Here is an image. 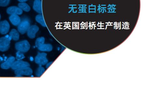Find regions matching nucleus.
I'll use <instances>...</instances> for the list:
<instances>
[{
    "mask_svg": "<svg viewBox=\"0 0 151 86\" xmlns=\"http://www.w3.org/2000/svg\"><path fill=\"white\" fill-rule=\"evenodd\" d=\"M39 30V27L36 25L30 26L27 31V35L29 38H34L36 37V34Z\"/></svg>",
    "mask_w": 151,
    "mask_h": 86,
    "instance_id": "423d86ee",
    "label": "nucleus"
},
{
    "mask_svg": "<svg viewBox=\"0 0 151 86\" xmlns=\"http://www.w3.org/2000/svg\"><path fill=\"white\" fill-rule=\"evenodd\" d=\"M12 38L9 35L0 38V51H7L10 47V41Z\"/></svg>",
    "mask_w": 151,
    "mask_h": 86,
    "instance_id": "f257e3e1",
    "label": "nucleus"
},
{
    "mask_svg": "<svg viewBox=\"0 0 151 86\" xmlns=\"http://www.w3.org/2000/svg\"><path fill=\"white\" fill-rule=\"evenodd\" d=\"M15 58L14 57H11L7 60L1 65V67L2 69H8L12 67V66L15 62Z\"/></svg>",
    "mask_w": 151,
    "mask_h": 86,
    "instance_id": "9d476101",
    "label": "nucleus"
},
{
    "mask_svg": "<svg viewBox=\"0 0 151 86\" xmlns=\"http://www.w3.org/2000/svg\"><path fill=\"white\" fill-rule=\"evenodd\" d=\"M103 12H102V13H104V8H103Z\"/></svg>",
    "mask_w": 151,
    "mask_h": 86,
    "instance_id": "bb28decb",
    "label": "nucleus"
},
{
    "mask_svg": "<svg viewBox=\"0 0 151 86\" xmlns=\"http://www.w3.org/2000/svg\"><path fill=\"white\" fill-rule=\"evenodd\" d=\"M15 48L18 51L26 53L30 49V45L28 40H24L15 44Z\"/></svg>",
    "mask_w": 151,
    "mask_h": 86,
    "instance_id": "f03ea898",
    "label": "nucleus"
},
{
    "mask_svg": "<svg viewBox=\"0 0 151 86\" xmlns=\"http://www.w3.org/2000/svg\"><path fill=\"white\" fill-rule=\"evenodd\" d=\"M18 26V29L19 32L22 34H24L27 32L30 26V21L26 19L22 20Z\"/></svg>",
    "mask_w": 151,
    "mask_h": 86,
    "instance_id": "7ed1b4c3",
    "label": "nucleus"
},
{
    "mask_svg": "<svg viewBox=\"0 0 151 86\" xmlns=\"http://www.w3.org/2000/svg\"><path fill=\"white\" fill-rule=\"evenodd\" d=\"M109 10V12H110V10Z\"/></svg>",
    "mask_w": 151,
    "mask_h": 86,
    "instance_id": "7c9ffc66",
    "label": "nucleus"
},
{
    "mask_svg": "<svg viewBox=\"0 0 151 86\" xmlns=\"http://www.w3.org/2000/svg\"><path fill=\"white\" fill-rule=\"evenodd\" d=\"M1 15H0V20H1Z\"/></svg>",
    "mask_w": 151,
    "mask_h": 86,
    "instance_id": "c85d7f7f",
    "label": "nucleus"
},
{
    "mask_svg": "<svg viewBox=\"0 0 151 86\" xmlns=\"http://www.w3.org/2000/svg\"><path fill=\"white\" fill-rule=\"evenodd\" d=\"M103 8H101V10H100V12H102V11H103Z\"/></svg>",
    "mask_w": 151,
    "mask_h": 86,
    "instance_id": "393cba45",
    "label": "nucleus"
},
{
    "mask_svg": "<svg viewBox=\"0 0 151 86\" xmlns=\"http://www.w3.org/2000/svg\"><path fill=\"white\" fill-rule=\"evenodd\" d=\"M47 54L45 53H38L35 58V62L39 66L46 65L48 62L47 58Z\"/></svg>",
    "mask_w": 151,
    "mask_h": 86,
    "instance_id": "20e7f679",
    "label": "nucleus"
},
{
    "mask_svg": "<svg viewBox=\"0 0 151 86\" xmlns=\"http://www.w3.org/2000/svg\"><path fill=\"white\" fill-rule=\"evenodd\" d=\"M121 22H120V28L119 29H121Z\"/></svg>",
    "mask_w": 151,
    "mask_h": 86,
    "instance_id": "a878e982",
    "label": "nucleus"
},
{
    "mask_svg": "<svg viewBox=\"0 0 151 86\" xmlns=\"http://www.w3.org/2000/svg\"><path fill=\"white\" fill-rule=\"evenodd\" d=\"M100 8H107L106 7H101Z\"/></svg>",
    "mask_w": 151,
    "mask_h": 86,
    "instance_id": "5701e85b",
    "label": "nucleus"
},
{
    "mask_svg": "<svg viewBox=\"0 0 151 86\" xmlns=\"http://www.w3.org/2000/svg\"><path fill=\"white\" fill-rule=\"evenodd\" d=\"M35 19L36 21L43 27H45L46 25L44 21L43 16L42 14H39L36 17Z\"/></svg>",
    "mask_w": 151,
    "mask_h": 86,
    "instance_id": "2eb2a0df",
    "label": "nucleus"
},
{
    "mask_svg": "<svg viewBox=\"0 0 151 86\" xmlns=\"http://www.w3.org/2000/svg\"><path fill=\"white\" fill-rule=\"evenodd\" d=\"M45 70L44 67L42 66H39L36 72V75L37 77H40L43 74Z\"/></svg>",
    "mask_w": 151,
    "mask_h": 86,
    "instance_id": "a211bd4d",
    "label": "nucleus"
},
{
    "mask_svg": "<svg viewBox=\"0 0 151 86\" xmlns=\"http://www.w3.org/2000/svg\"><path fill=\"white\" fill-rule=\"evenodd\" d=\"M34 10L39 14H42V2L41 0H35L33 5Z\"/></svg>",
    "mask_w": 151,
    "mask_h": 86,
    "instance_id": "9b49d317",
    "label": "nucleus"
},
{
    "mask_svg": "<svg viewBox=\"0 0 151 86\" xmlns=\"http://www.w3.org/2000/svg\"><path fill=\"white\" fill-rule=\"evenodd\" d=\"M25 57L22 52L18 51L16 54V59L18 60H21Z\"/></svg>",
    "mask_w": 151,
    "mask_h": 86,
    "instance_id": "6ab92c4d",
    "label": "nucleus"
},
{
    "mask_svg": "<svg viewBox=\"0 0 151 86\" xmlns=\"http://www.w3.org/2000/svg\"><path fill=\"white\" fill-rule=\"evenodd\" d=\"M9 19L12 24L16 26L18 25L21 20L19 16L17 15H11Z\"/></svg>",
    "mask_w": 151,
    "mask_h": 86,
    "instance_id": "f8f14e48",
    "label": "nucleus"
},
{
    "mask_svg": "<svg viewBox=\"0 0 151 86\" xmlns=\"http://www.w3.org/2000/svg\"><path fill=\"white\" fill-rule=\"evenodd\" d=\"M18 1L20 2H25L28 1V0H18Z\"/></svg>",
    "mask_w": 151,
    "mask_h": 86,
    "instance_id": "4be33fe9",
    "label": "nucleus"
},
{
    "mask_svg": "<svg viewBox=\"0 0 151 86\" xmlns=\"http://www.w3.org/2000/svg\"><path fill=\"white\" fill-rule=\"evenodd\" d=\"M123 24H125L124 23V22H123Z\"/></svg>",
    "mask_w": 151,
    "mask_h": 86,
    "instance_id": "2f4dec72",
    "label": "nucleus"
},
{
    "mask_svg": "<svg viewBox=\"0 0 151 86\" xmlns=\"http://www.w3.org/2000/svg\"><path fill=\"white\" fill-rule=\"evenodd\" d=\"M30 65L28 62L21 60H18L15 61L11 68L15 70L24 67L29 66Z\"/></svg>",
    "mask_w": 151,
    "mask_h": 86,
    "instance_id": "0eeeda50",
    "label": "nucleus"
},
{
    "mask_svg": "<svg viewBox=\"0 0 151 86\" xmlns=\"http://www.w3.org/2000/svg\"><path fill=\"white\" fill-rule=\"evenodd\" d=\"M10 0H0V6L6 7L9 3Z\"/></svg>",
    "mask_w": 151,
    "mask_h": 86,
    "instance_id": "aec40b11",
    "label": "nucleus"
},
{
    "mask_svg": "<svg viewBox=\"0 0 151 86\" xmlns=\"http://www.w3.org/2000/svg\"><path fill=\"white\" fill-rule=\"evenodd\" d=\"M104 10H105V12H106L107 11H106V10L105 8H104Z\"/></svg>",
    "mask_w": 151,
    "mask_h": 86,
    "instance_id": "cd10ccee",
    "label": "nucleus"
},
{
    "mask_svg": "<svg viewBox=\"0 0 151 86\" xmlns=\"http://www.w3.org/2000/svg\"><path fill=\"white\" fill-rule=\"evenodd\" d=\"M7 12L8 14L11 15H21L23 13V11L21 8L16 6H12L8 8Z\"/></svg>",
    "mask_w": 151,
    "mask_h": 86,
    "instance_id": "1a4fd4ad",
    "label": "nucleus"
},
{
    "mask_svg": "<svg viewBox=\"0 0 151 86\" xmlns=\"http://www.w3.org/2000/svg\"><path fill=\"white\" fill-rule=\"evenodd\" d=\"M32 73V70L29 66L15 70V74L18 77H21L22 75L30 76Z\"/></svg>",
    "mask_w": 151,
    "mask_h": 86,
    "instance_id": "39448f33",
    "label": "nucleus"
},
{
    "mask_svg": "<svg viewBox=\"0 0 151 86\" xmlns=\"http://www.w3.org/2000/svg\"><path fill=\"white\" fill-rule=\"evenodd\" d=\"M40 51L43 52H49L52 50V45L50 44H44L38 48Z\"/></svg>",
    "mask_w": 151,
    "mask_h": 86,
    "instance_id": "ddd939ff",
    "label": "nucleus"
},
{
    "mask_svg": "<svg viewBox=\"0 0 151 86\" xmlns=\"http://www.w3.org/2000/svg\"><path fill=\"white\" fill-rule=\"evenodd\" d=\"M106 6V5H101V6Z\"/></svg>",
    "mask_w": 151,
    "mask_h": 86,
    "instance_id": "b1692460",
    "label": "nucleus"
},
{
    "mask_svg": "<svg viewBox=\"0 0 151 86\" xmlns=\"http://www.w3.org/2000/svg\"><path fill=\"white\" fill-rule=\"evenodd\" d=\"M52 63V62H50L49 63H47L46 64V68H48L49 66H50L51 65Z\"/></svg>",
    "mask_w": 151,
    "mask_h": 86,
    "instance_id": "412c9836",
    "label": "nucleus"
},
{
    "mask_svg": "<svg viewBox=\"0 0 151 86\" xmlns=\"http://www.w3.org/2000/svg\"><path fill=\"white\" fill-rule=\"evenodd\" d=\"M115 26H114V29H115Z\"/></svg>",
    "mask_w": 151,
    "mask_h": 86,
    "instance_id": "c756f323",
    "label": "nucleus"
},
{
    "mask_svg": "<svg viewBox=\"0 0 151 86\" xmlns=\"http://www.w3.org/2000/svg\"><path fill=\"white\" fill-rule=\"evenodd\" d=\"M10 29V25L7 20L0 22V33L3 35L7 33Z\"/></svg>",
    "mask_w": 151,
    "mask_h": 86,
    "instance_id": "6e6552de",
    "label": "nucleus"
},
{
    "mask_svg": "<svg viewBox=\"0 0 151 86\" xmlns=\"http://www.w3.org/2000/svg\"><path fill=\"white\" fill-rule=\"evenodd\" d=\"M13 40L16 41L19 39V34L16 29H12L9 35Z\"/></svg>",
    "mask_w": 151,
    "mask_h": 86,
    "instance_id": "4468645a",
    "label": "nucleus"
},
{
    "mask_svg": "<svg viewBox=\"0 0 151 86\" xmlns=\"http://www.w3.org/2000/svg\"><path fill=\"white\" fill-rule=\"evenodd\" d=\"M18 6L19 8L23 11L28 12L30 11L31 10L30 7L28 4L25 2H21L18 4Z\"/></svg>",
    "mask_w": 151,
    "mask_h": 86,
    "instance_id": "dca6fc26",
    "label": "nucleus"
},
{
    "mask_svg": "<svg viewBox=\"0 0 151 86\" xmlns=\"http://www.w3.org/2000/svg\"><path fill=\"white\" fill-rule=\"evenodd\" d=\"M45 38L44 37H40L38 38L36 40L35 42L36 46L37 48L38 47L44 44Z\"/></svg>",
    "mask_w": 151,
    "mask_h": 86,
    "instance_id": "f3484780",
    "label": "nucleus"
}]
</instances>
